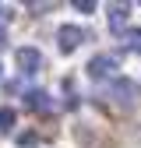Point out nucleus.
<instances>
[{"label":"nucleus","instance_id":"nucleus-9","mask_svg":"<svg viewBox=\"0 0 141 148\" xmlns=\"http://www.w3.org/2000/svg\"><path fill=\"white\" fill-rule=\"evenodd\" d=\"M74 7H78V11H85V14H88V11H95V0H74Z\"/></svg>","mask_w":141,"mask_h":148},{"label":"nucleus","instance_id":"nucleus-6","mask_svg":"<svg viewBox=\"0 0 141 148\" xmlns=\"http://www.w3.org/2000/svg\"><path fill=\"white\" fill-rule=\"evenodd\" d=\"M28 109L49 113V95H46V92H28Z\"/></svg>","mask_w":141,"mask_h":148},{"label":"nucleus","instance_id":"nucleus-3","mask_svg":"<svg viewBox=\"0 0 141 148\" xmlns=\"http://www.w3.org/2000/svg\"><path fill=\"white\" fill-rule=\"evenodd\" d=\"M14 60H18V67H21V74H35L42 67V53L39 49H32V46H21L14 53Z\"/></svg>","mask_w":141,"mask_h":148},{"label":"nucleus","instance_id":"nucleus-7","mask_svg":"<svg viewBox=\"0 0 141 148\" xmlns=\"http://www.w3.org/2000/svg\"><path fill=\"white\" fill-rule=\"evenodd\" d=\"M14 120H18V116H14V109H11V106H4V109H0V131H11V127H14Z\"/></svg>","mask_w":141,"mask_h":148},{"label":"nucleus","instance_id":"nucleus-2","mask_svg":"<svg viewBox=\"0 0 141 148\" xmlns=\"http://www.w3.org/2000/svg\"><path fill=\"white\" fill-rule=\"evenodd\" d=\"M81 42H85V32H81L78 25H64V28L57 32V46H60L64 53H74Z\"/></svg>","mask_w":141,"mask_h":148},{"label":"nucleus","instance_id":"nucleus-5","mask_svg":"<svg viewBox=\"0 0 141 148\" xmlns=\"http://www.w3.org/2000/svg\"><path fill=\"white\" fill-rule=\"evenodd\" d=\"M113 95H116L120 106H134V85H127V81L120 85V81H116V85H113Z\"/></svg>","mask_w":141,"mask_h":148},{"label":"nucleus","instance_id":"nucleus-11","mask_svg":"<svg viewBox=\"0 0 141 148\" xmlns=\"http://www.w3.org/2000/svg\"><path fill=\"white\" fill-rule=\"evenodd\" d=\"M7 46V35H4V28H0V49H4Z\"/></svg>","mask_w":141,"mask_h":148},{"label":"nucleus","instance_id":"nucleus-10","mask_svg":"<svg viewBox=\"0 0 141 148\" xmlns=\"http://www.w3.org/2000/svg\"><path fill=\"white\" fill-rule=\"evenodd\" d=\"M32 141H35V134H32V131H28V134H18V145H32Z\"/></svg>","mask_w":141,"mask_h":148},{"label":"nucleus","instance_id":"nucleus-4","mask_svg":"<svg viewBox=\"0 0 141 148\" xmlns=\"http://www.w3.org/2000/svg\"><path fill=\"white\" fill-rule=\"evenodd\" d=\"M123 25H127V4H113V7H110V28L120 35Z\"/></svg>","mask_w":141,"mask_h":148},{"label":"nucleus","instance_id":"nucleus-8","mask_svg":"<svg viewBox=\"0 0 141 148\" xmlns=\"http://www.w3.org/2000/svg\"><path fill=\"white\" fill-rule=\"evenodd\" d=\"M123 42H127L131 49H138V53H141V28H131L127 35H123Z\"/></svg>","mask_w":141,"mask_h":148},{"label":"nucleus","instance_id":"nucleus-1","mask_svg":"<svg viewBox=\"0 0 141 148\" xmlns=\"http://www.w3.org/2000/svg\"><path fill=\"white\" fill-rule=\"evenodd\" d=\"M116 57L113 53H99V57H92L88 60V78L92 81H113L116 78Z\"/></svg>","mask_w":141,"mask_h":148}]
</instances>
